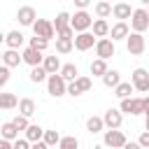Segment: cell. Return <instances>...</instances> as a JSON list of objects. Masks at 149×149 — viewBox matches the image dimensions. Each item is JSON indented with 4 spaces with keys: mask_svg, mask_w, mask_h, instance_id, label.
Listing matches in <instances>:
<instances>
[{
    "mask_svg": "<svg viewBox=\"0 0 149 149\" xmlns=\"http://www.w3.org/2000/svg\"><path fill=\"white\" fill-rule=\"evenodd\" d=\"M93 26V19H91V14L88 12H74L72 16H70V28L79 35V33H88V28Z\"/></svg>",
    "mask_w": 149,
    "mask_h": 149,
    "instance_id": "6da1fadb",
    "label": "cell"
},
{
    "mask_svg": "<svg viewBox=\"0 0 149 149\" xmlns=\"http://www.w3.org/2000/svg\"><path fill=\"white\" fill-rule=\"evenodd\" d=\"M147 28H149V16H147V9H144V7L133 9V14H130V30L142 35Z\"/></svg>",
    "mask_w": 149,
    "mask_h": 149,
    "instance_id": "7a4b0ae2",
    "label": "cell"
},
{
    "mask_svg": "<svg viewBox=\"0 0 149 149\" xmlns=\"http://www.w3.org/2000/svg\"><path fill=\"white\" fill-rule=\"evenodd\" d=\"M33 33H35V37H40V40H44V42L54 40V35H56V30H54V26H51L49 19H37V21L33 23Z\"/></svg>",
    "mask_w": 149,
    "mask_h": 149,
    "instance_id": "3957f363",
    "label": "cell"
},
{
    "mask_svg": "<svg viewBox=\"0 0 149 149\" xmlns=\"http://www.w3.org/2000/svg\"><path fill=\"white\" fill-rule=\"evenodd\" d=\"M47 93L54 95V98H61V95L68 93V84L63 81L61 74H49L47 77Z\"/></svg>",
    "mask_w": 149,
    "mask_h": 149,
    "instance_id": "277c9868",
    "label": "cell"
},
{
    "mask_svg": "<svg viewBox=\"0 0 149 149\" xmlns=\"http://www.w3.org/2000/svg\"><path fill=\"white\" fill-rule=\"evenodd\" d=\"M130 84H133L135 91L147 93V91H149V72H147L144 68H135L133 74H130Z\"/></svg>",
    "mask_w": 149,
    "mask_h": 149,
    "instance_id": "5b68a950",
    "label": "cell"
},
{
    "mask_svg": "<svg viewBox=\"0 0 149 149\" xmlns=\"http://www.w3.org/2000/svg\"><path fill=\"white\" fill-rule=\"evenodd\" d=\"M126 49H128V54L140 56V54H144L147 42H144V37H142L140 33H128V37H126Z\"/></svg>",
    "mask_w": 149,
    "mask_h": 149,
    "instance_id": "8992f818",
    "label": "cell"
},
{
    "mask_svg": "<svg viewBox=\"0 0 149 149\" xmlns=\"http://www.w3.org/2000/svg\"><path fill=\"white\" fill-rule=\"evenodd\" d=\"M114 54H116V47H114V42H112L109 37H102V40L95 42V56H98L100 61H107V58H112Z\"/></svg>",
    "mask_w": 149,
    "mask_h": 149,
    "instance_id": "52a82bcc",
    "label": "cell"
},
{
    "mask_svg": "<svg viewBox=\"0 0 149 149\" xmlns=\"http://www.w3.org/2000/svg\"><path fill=\"white\" fill-rule=\"evenodd\" d=\"M121 121H123V114L116 109V107H109L105 114H102V123L107 130H119L121 128Z\"/></svg>",
    "mask_w": 149,
    "mask_h": 149,
    "instance_id": "ba28073f",
    "label": "cell"
},
{
    "mask_svg": "<svg viewBox=\"0 0 149 149\" xmlns=\"http://www.w3.org/2000/svg\"><path fill=\"white\" fill-rule=\"evenodd\" d=\"M102 142H105V147H109V149H121L128 140H126L123 130H105Z\"/></svg>",
    "mask_w": 149,
    "mask_h": 149,
    "instance_id": "9c48e42d",
    "label": "cell"
},
{
    "mask_svg": "<svg viewBox=\"0 0 149 149\" xmlns=\"http://www.w3.org/2000/svg\"><path fill=\"white\" fill-rule=\"evenodd\" d=\"M119 112L121 114H130V116H137V114H142V98H126V100H121V105H119Z\"/></svg>",
    "mask_w": 149,
    "mask_h": 149,
    "instance_id": "30bf717a",
    "label": "cell"
},
{
    "mask_svg": "<svg viewBox=\"0 0 149 149\" xmlns=\"http://www.w3.org/2000/svg\"><path fill=\"white\" fill-rule=\"evenodd\" d=\"M95 37H93V33H79V35H74V40H72V44H74V49L77 51H88L91 47H95Z\"/></svg>",
    "mask_w": 149,
    "mask_h": 149,
    "instance_id": "8fae6325",
    "label": "cell"
},
{
    "mask_svg": "<svg viewBox=\"0 0 149 149\" xmlns=\"http://www.w3.org/2000/svg\"><path fill=\"white\" fill-rule=\"evenodd\" d=\"M16 19H19V23H21V26H33V23L37 21L35 7H30V5H23V7H19V12H16Z\"/></svg>",
    "mask_w": 149,
    "mask_h": 149,
    "instance_id": "7c38bea8",
    "label": "cell"
},
{
    "mask_svg": "<svg viewBox=\"0 0 149 149\" xmlns=\"http://www.w3.org/2000/svg\"><path fill=\"white\" fill-rule=\"evenodd\" d=\"M21 61H23V63H28L30 68H37V65H42V61H44V56H42L40 51H35V49H30V47H26V49L21 51Z\"/></svg>",
    "mask_w": 149,
    "mask_h": 149,
    "instance_id": "4fadbf2b",
    "label": "cell"
},
{
    "mask_svg": "<svg viewBox=\"0 0 149 149\" xmlns=\"http://www.w3.org/2000/svg\"><path fill=\"white\" fill-rule=\"evenodd\" d=\"M23 42H26V37H23V33L21 30H9V33H5V44L9 47V49H21L23 47Z\"/></svg>",
    "mask_w": 149,
    "mask_h": 149,
    "instance_id": "5bb4252c",
    "label": "cell"
},
{
    "mask_svg": "<svg viewBox=\"0 0 149 149\" xmlns=\"http://www.w3.org/2000/svg\"><path fill=\"white\" fill-rule=\"evenodd\" d=\"M128 33H130V28H128V23H126V21H116V23L109 28L112 42H116V40H126V37H128Z\"/></svg>",
    "mask_w": 149,
    "mask_h": 149,
    "instance_id": "9a60e30c",
    "label": "cell"
},
{
    "mask_svg": "<svg viewBox=\"0 0 149 149\" xmlns=\"http://www.w3.org/2000/svg\"><path fill=\"white\" fill-rule=\"evenodd\" d=\"M23 61H21V51H16V49H7L5 54H2V65L5 68H16V65H21Z\"/></svg>",
    "mask_w": 149,
    "mask_h": 149,
    "instance_id": "2e32d148",
    "label": "cell"
},
{
    "mask_svg": "<svg viewBox=\"0 0 149 149\" xmlns=\"http://www.w3.org/2000/svg\"><path fill=\"white\" fill-rule=\"evenodd\" d=\"M23 137H26L30 144H35V142H42V137H44V128H42V126H37V123H30V126L26 128Z\"/></svg>",
    "mask_w": 149,
    "mask_h": 149,
    "instance_id": "e0dca14e",
    "label": "cell"
},
{
    "mask_svg": "<svg viewBox=\"0 0 149 149\" xmlns=\"http://www.w3.org/2000/svg\"><path fill=\"white\" fill-rule=\"evenodd\" d=\"M112 14H114V19H119V21H126V19H130V14H133V7H130L128 2H116V5H112Z\"/></svg>",
    "mask_w": 149,
    "mask_h": 149,
    "instance_id": "ac0fdd59",
    "label": "cell"
},
{
    "mask_svg": "<svg viewBox=\"0 0 149 149\" xmlns=\"http://www.w3.org/2000/svg\"><path fill=\"white\" fill-rule=\"evenodd\" d=\"M35 112H37V105H35L33 98H21V100H19V114H21V116L30 119Z\"/></svg>",
    "mask_w": 149,
    "mask_h": 149,
    "instance_id": "d6986e66",
    "label": "cell"
},
{
    "mask_svg": "<svg viewBox=\"0 0 149 149\" xmlns=\"http://www.w3.org/2000/svg\"><path fill=\"white\" fill-rule=\"evenodd\" d=\"M58 74L63 77L65 84H70V81H74V79L79 77V70H77L74 63H65V65H61V72H58Z\"/></svg>",
    "mask_w": 149,
    "mask_h": 149,
    "instance_id": "ffe728a7",
    "label": "cell"
},
{
    "mask_svg": "<svg viewBox=\"0 0 149 149\" xmlns=\"http://www.w3.org/2000/svg\"><path fill=\"white\" fill-rule=\"evenodd\" d=\"M91 28H93V37H95V40H102V37L109 35V23H107L105 19H95Z\"/></svg>",
    "mask_w": 149,
    "mask_h": 149,
    "instance_id": "44dd1931",
    "label": "cell"
},
{
    "mask_svg": "<svg viewBox=\"0 0 149 149\" xmlns=\"http://www.w3.org/2000/svg\"><path fill=\"white\" fill-rule=\"evenodd\" d=\"M42 68H44L47 74H58V72H61V61H58V56H44Z\"/></svg>",
    "mask_w": 149,
    "mask_h": 149,
    "instance_id": "7402d4cb",
    "label": "cell"
},
{
    "mask_svg": "<svg viewBox=\"0 0 149 149\" xmlns=\"http://www.w3.org/2000/svg\"><path fill=\"white\" fill-rule=\"evenodd\" d=\"M0 137H2V140H7V142L19 140V130L14 128V123H12V121H5V123L0 126Z\"/></svg>",
    "mask_w": 149,
    "mask_h": 149,
    "instance_id": "603a6c76",
    "label": "cell"
},
{
    "mask_svg": "<svg viewBox=\"0 0 149 149\" xmlns=\"http://www.w3.org/2000/svg\"><path fill=\"white\" fill-rule=\"evenodd\" d=\"M51 26H54V30H56V33H61V30L70 28V14H68V12H58V14H56V19L51 21Z\"/></svg>",
    "mask_w": 149,
    "mask_h": 149,
    "instance_id": "cb8c5ba5",
    "label": "cell"
},
{
    "mask_svg": "<svg viewBox=\"0 0 149 149\" xmlns=\"http://www.w3.org/2000/svg\"><path fill=\"white\" fill-rule=\"evenodd\" d=\"M100 79H102V84H105L107 88H116V86L121 84V74H119L116 70H107Z\"/></svg>",
    "mask_w": 149,
    "mask_h": 149,
    "instance_id": "d4e9b609",
    "label": "cell"
},
{
    "mask_svg": "<svg viewBox=\"0 0 149 149\" xmlns=\"http://www.w3.org/2000/svg\"><path fill=\"white\" fill-rule=\"evenodd\" d=\"M86 130H88L91 135H95V133H102V130H105L102 116H88V119H86Z\"/></svg>",
    "mask_w": 149,
    "mask_h": 149,
    "instance_id": "484cf974",
    "label": "cell"
},
{
    "mask_svg": "<svg viewBox=\"0 0 149 149\" xmlns=\"http://www.w3.org/2000/svg\"><path fill=\"white\" fill-rule=\"evenodd\" d=\"M19 107V98L14 93H0V109H14Z\"/></svg>",
    "mask_w": 149,
    "mask_h": 149,
    "instance_id": "4316f807",
    "label": "cell"
},
{
    "mask_svg": "<svg viewBox=\"0 0 149 149\" xmlns=\"http://www.w3.org/2000/svg\"><path fill=\"white\" fill-rule=\"evenodd\" d=\"M135 88H133V84L130 81H121L116 88H114V95L119 98V100H126V98H130V93H133Z\"/></svg>",
    "mask_w": 149,
    "mask_h": 149,
    "instance_id": "83f0119b",
    "label": "cell"
},
{
    "mask_svg": "<svg viewBox=\"0 0 149 149\" xmlns=\"http://www.w3.org/2000/svg\"><path fill=\"white\" fill-rule=\"evenodd\" d=\"M42 142H44L49 149H56V147H58V142H61V135H58V130H44V137H42Z\"/></svg>",
    "mask_w": 149,
    "mask_h": 149,
    "instance_id": "f1b7e54d",
    "label": "cell"
},
{
    "mask_svg": "<svg viewBox=\"0 0 149 149\" xmlns=\"http://www.w3.org/2000/svg\"><path fill=\"white\" fill-rule=\"evenodd\" d=\"M88 70H91V74H93V77H102V74H105L109 68H107V61H100V58H95V61L91 63V68H88Z\"/></svg>",
    "mask_w": 149,
    "mask_h": 149,
    "instance_id": "f546056e",
    "label": "cell"
},
{
    "mask_svg": "<svg viewBox=\"0 0 149 149\" xmlns=\"http://www.w3.org/2000/svg\"><path fill=\"white\" fill-rule=\"evenodd\" d=\"M72 84L77 86V91H79V93H86V91H91V86H93L91 77H84V74H79V77L72 81Z\"/></svg>",
    "mask_w": 149,
    "mask_h": 149,
    "instance_id": "4dcf8cb0",
    "label": "cell"
},
{
    "mask_svg": "<svg viewBox=\"0 0 149 149\" xmlns=\"http://www.w3.org/2000/svg\"><path fill=\"white\" fill-rule=\"evenodd\" d=\"M58 149H79V140L74 135H65V137H61Z\"/></svg>",
    "mask_w": 149,
    "mask_h": 149,
    "instance_id": "1f68e13d",
    "label": "cell"
},
{
    "mask_svg": "<svg viewBox=\"0 0 149 149\" xmlns=\"http://www.w3.org/2000/svg\"><path fill=\"white\" fill-rule=\"evenodd\" d=\"M95 14H98V19H107V16L112 14V5H109V2H105V0L95 2Z\"/></svg>",
    "mask_w": 149,
    "mask_h": 149,
    "instance_id": "d6a6232c",
    "label": "cell"
},
{
    "mask_svg": "<svg viewBox=\"0 0 149 149\" xmlns=\"http://www.w3.org/2000/svg\"><path fill=\"white\" fill-rule=\"evenodd\" d=\"M72 49H74L72 40H61V37H56V54H70Z\"/></svg>",
    "mask_w": 149,
    "mask_h": 149,
    "instance_id": "836d02e7",
    "label": "cell"
},
{
    "mask_svg": "<svg viewBox=\"0 0 149 149\" xmlns=\"http://www.w3.org/2000/svg\"><path fill=\"white\" fill-rule=\"evenodd\" d=\"M47 72H44V68L42 65H37V68H30V81H35V84H40V81H47Z\"/></svg>",
    "mask_w": 149,
    "mask_h": 149,
    "instance_id": "e575fe53",
    "label": "cell"
},
{
    "mask_svg": "<svg viewBox=\"0 0 149 149\" xmlns=\"http://www.w3.org/2000/svg\"><path fill=\"white\" fill-rule=\"evenodd\" d=\"M28 47L35 49V51H40V54H44L47 47H49V42H44V40H40V37H30V44H28Z\"/></svg>",
    "mask_w": 149,
    "mask_h": 149,
    "instance_id": "d590c367",
    "label": "cell"
},
{
    "mask_svg": "<svg viewBox=\"0 0 149 149\" xmlns=\"http://www.w3.org/2000/svg\"><path fill=\"white\" fill-rule=\"evenodd\" d=\"M12 123H14V128H16L19 133H21V130L26 133V128L30 126V123H28V119H26V116H21V114H19V116H14V119H12Z\"/></svg>",
    "mask_w": 149,
    "mask_h": 149,
    "instance_id": "8d00e7d4",
    "label": "cell"
},
{
    "mask_svg": "<svg viewBox=\"0 0 149 149\" xmlns=\"http://www.w3.org/2000/svg\"><path fill=\"white\" fill-rule=\"evenodd\" d=\"M12 147H14V149H30V142H28L26 137H19V140L12 142Z\"/></svg>",
    "mask_w": 149,
    "mask_h": 149,
    "instance_id": "74e56055",
    "label": "cell"
},
{
    "mask_svg": "<svg viewBox=\"0 0 149 149\" xmlns=\"http://www.w3.org/2000/svg\"><path fill=\"white\" fill-rule=\"evenodd\" d=\"M9 81V68H5V65H0V88L5 86Z\"/></svg>",
    "mask_w": 149,
    "mask_h": 149,
    "instance_id": "f35d334b",
    "label": "cell"
},
{
    "mask_svg": "<svg viewBox=\"0 0 149 149\" xmlns=\"http://www.w3.org/2000/svg\"><path fill=\"white\" fill-rule=\"evenodd\" d=\"M137 144H140V149H149V133H147V130L137 137Z\"/></svg>",
    "mask_w": 149,
    "mask_h": 149,
    "instance_id": "ab89813d",
    "label": "cell"
},
{
    "mask_svg": "<svg viewBox=\"0 0 149 149\" xmlns=\"http://www.w3.org/2000/svg\"><path fill=\"white\" fill-rule=\"evenodd\" d=\"M142 114L149 119V95H147V98H142Z\"/></svg>",
    "mask_w": 149,
    "mask_h": 149,
    "instance_id": "60d3db41",
    "label": "cell"
},
{
    "mask_svg": "<svg viewBox=\"0 0 149 149\" xmlns=\"http://www.w3.org/2000/svg\"><path fill=\"white\" fill-rule=\"evenodd\" d=\"M121 149H140V144H137V142H126Z\"/></svg>",
    "mask_w": 149,
    "mask_h": 149,
    "instance_id": "b9f144b4",
    "label": "cell"
},
{
    "mask_svg": "<svg viewBox=\"0 0 149 149\" xmlns=\"http://www.w3.org/2000/svg\"><path fill=\"white\" fill-rule=\"evenodd\" d=\"M0 149H14V147H12V142H7V140L0 137Z\"/></svg>",
    "mask_w": 149,
    "mask_h": 149,
    "instance_id": "7bdbcfd3",
    "label": "cell"
},
{
    "mask_svg": "<svg viewBox=\"0 0 149 149\" xmlns=\"http://www.w3.org/2000/svg\"><path fill=\"white\" fill-rule=\"evenodd\" d=\"M30 149H49L44 142H35V144H30Z\"/></svg>",
    "mask_w": 149,
    "mask_h": 149,
    "instance_id": "ee69618b",
    "label": "cell"
},
{
    "mask_svg": "<svg viewBox=\"0 0 149 149\" xmlns=\"http://www.w3.org/2000/svg\"><path fill=\"white\" fill-rule=\"evenodd\" d=\"M142 7L147 9V16H149V0H142Z\"/></svg>",
    "mask_w": 149,
    "mask_h": 149,
    "instance_id": "f6af8a7d",
    "label": "cell"
},
{
    "mask_svg": "<svg viewBox=\"0 0 149 149\" xmlns=\"http://www.w3.org/2000/svg\"><path fill=\"white\" fill-rule=\"evenodd\" d=\"M2 42H5V33L0 30V44H2Z\"/></svg>",
    "mask_w": 149,
    "mask_h": 149,
    "instance_id": "bcb514c9",
    "label": "cell"
},
{
    "mask_svg": "<svg viewBox=\"0 0 149 149\" xmlns=\"http://www.w3.org/2000/svg\"><path fill=\"white\" fill-rule=\"evenodd\" d=\"M144 128H147V133H149V119H147V121H144Z\"/></svg>",
    "mask_w": 149,
    "mask_h": 149,
    "instance_id": "7dc6e473",
    "label": "cell"
},
{
    "mask_svg": "<svg viewBox=\"0 0 149 149\" xmlns=\"http://www.w3.org/2000/svg\"><path fill=\"white\" fill-rule=\"evenodd\" d=\"M0 65H2V54H0Z\"/></svg>",
    "mask_w": 149,
    "mask_h": 149,
    "instance_id": "c3c4849f",
    "label": "cell"
},
{
    "mask_svg": "<svg viewBox=\"0 0 149 149\" xmlns=\"http://www.w3.org/2000/svg\"><path fill=\"white\" fill-rule=\"evenodd\" d=\"M56 149H58V147H56Z\"/></svg>",
    "mask_w": 149,
    "mask_h": 149,
    "instance_id": "681fc988",
    "label": "cell"
}]
</instances>
